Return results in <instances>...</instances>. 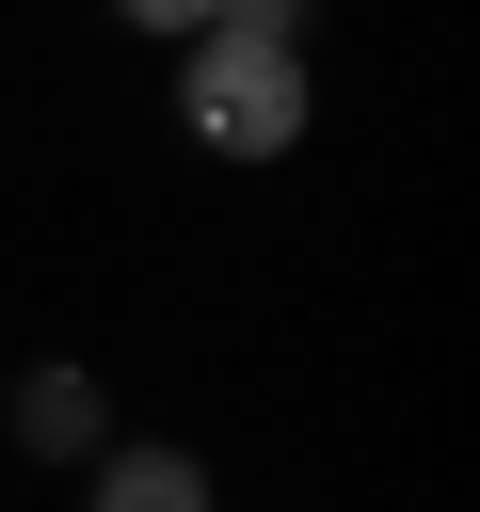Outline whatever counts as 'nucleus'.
<instances>
[{
    "label": "nucleus",
    "instance_id": "f257e3e1",
    "mask_svg": "<svg viewBox=\"0 0 480 512\" xmlns=\"http://www.w3.org/2000/svg\"><path fill=\"white\" fill-rule=\"evenodd\" d=\"M176 128H192L208 160H288V144L320 128V80H304V48L192 32V48H176Z\"/></svg>",
    "mask_w": 480,
    "mask_h": 512
},
{
    "label": "nucleus",
    "instance_id": "f03ea898",
    "mask_svg": "<svg viewBox=\"0 0 480 512\" xmlns=\"http://www.w3.org/2000/svg\"><path fill=\"white\" fill-rule=\"evenodd\" d=\"M0 432H16L32 464H96V448H112V400H96V368H80V352H32V368H16V400H0Z\"/></svg>",
    "mask_w": 480,
    "mask_h": 512
},
{
    "label": "nucleus",
    "instance_id": "7ed1b4c3",
    "mask_svg": "<svg viewBox=\"0 0 480 512\" xmlns=\"http://www.w3.org/2000/svg\"><path fill=\"white\" fill-rule=\"evenodd\" d=\"M80 512H224V496H208V464H192L176 432H112V448L80 464Z\"/></svg>",
    "mask_w": 480,
    "mask_h": 512
},
{
    "label": "nucleus",
    "instance_id": "20e7f679",
    "mask_svg": "<svg viewBox=\"0 0 480 512\" xmlns=\"http://www.w3.org/2000/svg\"><path fill=\"white\" fill-rule=\"evenodd\" d=\"M112 16H128V32H160V48H192V32L224 16V0H112Z\"/></svg>",
    "mask_w": 480,
    "mask_h": 512
}]
</instances>
